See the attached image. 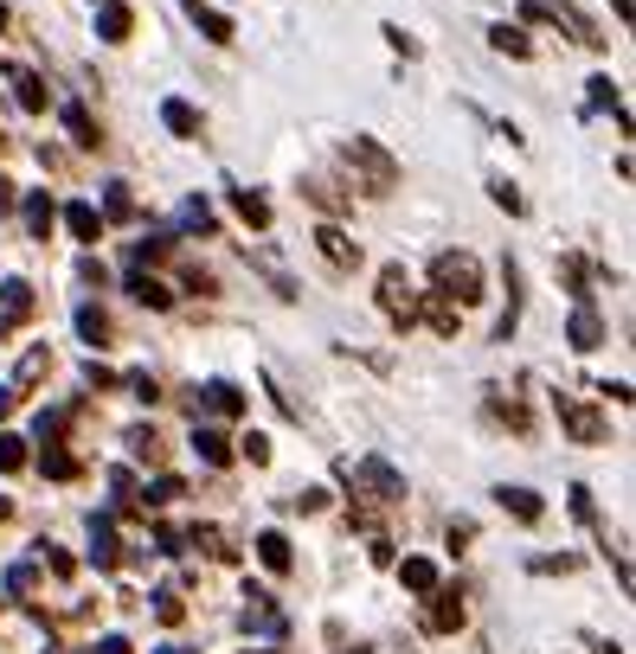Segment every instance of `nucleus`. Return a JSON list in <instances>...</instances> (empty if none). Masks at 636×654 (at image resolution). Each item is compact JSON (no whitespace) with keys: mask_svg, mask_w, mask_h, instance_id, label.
Here are the masks:
<instances>
[{"mask_svg":"<svg viewBox=\"0 0 636 654\" xmlns=\"http://www.w3.org/2000/svg\"><path fill=\"white\" fill-rule=\"evenodd\" d=\"M379 308H386L392 321H412V315H418V302H412V276H406L399 263H386V270H379Z\"/></svg>","mask_w":636,"mask_h":654,"instance_id":"20e7f679","label":"nucleus"},{"mask_svg":"<svg viewBox=\"0 0 636 654\" xmlns=\"http://www.w3.org/2000/svg\"><path fill=\"white\" fill-rule=\"evenodd\" d=\"M0 33H7V7H0Z\"/></svg>","mask_w":636,"mask_h":654,"instance_id":"864d4df0","label":"nucleus"},{"mask_svg":"<svg viewBox=\"0 0 636 654\" xmlns=\"http://www.w3.org/2000/svg\"><path fill=\"white\" fill-rule=\"evenodd\" d=\"M129 449H136L142 462H154V456H161V436H154L149 424H142V430H129Z\"/></svg>","mask_w":636,"mask_h":654,"instance_id":"e433bc0d","label":"nucleus"},{"mask_svg":"<svg viewBox=\"0 0 636 654\" xmlns=\"http://www.w3.org/2000/svg\"><path fill=\"white\" fill-rule=\"evenodd\" d=\"M424 315H431V327H438V334H456V308H450V295H438Z\"/></svg>","mask_w":636,"mask_h":654,"instance_id":"58836bf2","label":"nucleus"},{"mask_svg":"<svg viewBox=\"0 0 636 654\" xmlns=\"http://www.w3.org/2000/svg\"><path fill=\"white\" fill-rule=\"evenodd\" d=\"M104 193H110V199H104V218H129V212H136V199H129V186H122V181L104 186Z\"/></svg>","mask_w":636,"mask_h":654,"instance_id":"f704fd0d","label":"nucleus"},{"mask_svg":"<svg viewBox=\"0 0 636 654\" xmlns=\"http://www.w3.org/2000/svg\"><path fill=\"white\" fill-rule=\"evenodd\" d=\"M45 366H52V353H45V347H39V353H26V360H20V385H33Z\"/></svg>","mask_w":636,"mask_h":654,"instance_id":"a19ab883","label":"nucleus"},{"mask_svg":"<svg viewBox=\"0 0 636 654\" xmlns=\"http://www.w3.org/2000/svg\"><path fill=\"white\" fill-rule=\"evenodd\" d=\"M122 385H129V392H136V399H161V385H154V379H149V372H129V379H122Z\"/></svg>","mask_w":636,"mask_h":654,"instance_id":"79ce46f5","label":"nucleus"},{"mask_svg":"<svg viewBox=\"0 0 636 654\" xmlns=\"http://www.w3.org/2000/svg\"><path fill=\"white\" fill-rule=\"evenodd\" d=\"M599 654H624V648H611V642H604V648H599Z\"/></svg>","mask_w":636,"mask_h":654,"instance_id":"603ef678","label":"nucleus"},{"mask_svg":"<svg viewBox=\"0 0 636 654\" xmlns=\"http://www.w3.org/2000/svg\"><path fill=\"white\" fill-rule=\"evenodd\" d=\"M52 218H58V206H52L45 193H33V199H26V231H33V238H45V231H52Z\"/></svg>","mask_w":636,"mask_h":654,"instance_id":"c85d7f7f","label":"nucleus"},{"mask_svg":"<svg viewBox=\"0 0 636 654\" xmlns=\"http://www.w3.org/2000/svg\"><path fill=\"white\" fill-rule=\"evenodd\" d=\"M200 399H206L213 417H245V392H238L231 379H206V385H200Z\"/></svg>","mask_w":636,"mask_h":654,"instance_id":"9d476101","label":"nucleus"},{"mask_svg":"<svg viewBox=\"0 0 636 654\" xmlns=\"http://www.w3.org/2000/svg\"><path fill=\"white\" fill-rule=\"evenodd\" d=\"M161 122H168V135H181V142L200 135V109H193L187 97H168V103H161Z\"/></svg>","mask_w":636,"mask_h":654,"instance_id":"ddd939ff","label":"nucleus"},{"mask_svg":"<svg viewBox=\"0 0 636 654\" xmlns=\"http://www.w3.org/2000/svg\"><path fill=\"white\" fill-rule=\"evenodd\" d=\"M238 456H245L251 469H263V462H270V436H263V430H251L245 443H238Z\"/></svg>","mask_w":636,"mask_h":654,"instance_id":"473e14b6","label":"nucleus"},{"mask_svg":"<svg viewBox=\"0 0 636 654\" xmlns=\"http://www.w3.org/2000/svg\"><path fill=\"white\" fill-rule=\"evenodd\" d=\"M26 315H33V290H26L20 276H7V283H0V334H13Z\"/></svg>","mask_w":636,"mask_h":654,"instance_id":"0eeeda50","label":"nucleus"},{"mask_svg":"<svg viewBox=\"0 0 636 654\" xmlns=\"http://www.w3.org/2000/svg\"><path fill=\"white\" fill-rule=\"evenodd\" d=\"M39 469L52 475V481H72V475H77V462L65 456V449H58V443H45V456H39Z\"/></svg>","mask_w":636,"mask_h":654,"instance_id":"c756f323","label":"nucleus"},{"mask_svg":"<svg viewBox=\"0 0 636 654\" xmlns=\"http://www.w3.org/2000/svg\"><path fill=\"white\" fill-rule=\"evenodd\" d=\"M154 617H161V622H181V597H174V590H161V597H154Z\"/></svg>","mask_w":636,"mask_h":654,"instance_id":"37998d69","label":"nucleus"},{"mask_svg":"<svg viewBox=\"0 0 636 654\" xmlns=\"http://www.w3.org/2000/svg\"><path fill=\"white\" fill-rule=\"evenodd\" d=\"M0 212H13V186H7V174H0Z\"/></svg>","mask_w":636,"mask_h":654,"instance_id":"09e8293b","label":"nucleus"},{"mask_svg":"<svg viewBox=\"0 0 636 654\" xmlns=\"http://www.w3.org/2000/svg\"><path fill=\"white\" fill-rule=\"evenodd\" d=\"M65 129H72V142H77V148H97V122H90V109H84V103L65 109Z\"/></svg>","mask_w":636,"mask_h":654,"instance_id":"bb28decb","label":"nucleus"},{"mask_svg":"<svg viewBox=\"0 0 636 654\" xmlns=\"http://www.w3.org/2000/svg\"><path fill=\"white\" fill-rule=\"evenodd\" d=\"M341 481L354 488V501H374V508H399V501H406V475L392 469L386 456H360V462H347Z\"/></svg>","mask_w":636,"mask_h":654,"instance_id":"f257e3e1","label":"nucleus"},{"mask_svg":"<svg viewBox=\"0 0 636 654\" xmlns=\"http://www.w3.org/2000/svg\"><path fill=\"white\" fill-rule=\"evenodd\" d=\"M13 97H20V109H45V84H39L33 72H26V65H13Z\"/></svg>","mask_w":636,"mask_h":654,"instance_id":"b1692460","label":"nucleus"},{"mask_svg":"<svg viewBox=\"0 0 636 654\" xmlns=\"http://www.w3.org/2000/svg\"><path fill=\"white\" fill-rule=\"evenodd\" d=\"M560 424L579 436V443H604V417L585 399H560Z\"/></svg>","mask_w":636,"mask_h":654,"instance_id":"39448f33","label":"nucleus"},{"mask_svg":"<svg viewBox=\"0 0 636 654\" xmlns=\"http://www.w3.org/2000/svg\"><path fill=\"white\" fill-rule=\"evenodd\" d=\"M611 7H617V20H630V0H611Z\"/></svg>","mask_w":636,"mask_h":654,"instance_id":"3c124183","label":"nucleus"},{"mask_svg":"<svg viewBox=\"0 0 636 654\" xmlns=\"http://www.w3.org/2000/svg\"><path fill=\"white\" fill-rule=\"evenodd\" d=\"M181 225H187V231H200V238H213V231H219V218H213V206H206V199H187V206H181Z\"/></svg>","mask_w":636,"mask_h":654,"instance_id":"a878e982","label":"nucleus"},{"mask_svg":"<svg viewBox=\"0 0 636 654\" xmlns=\"http://www.w3.org/2000/svg\"><path fill=\"white\" fill-rule=\"evenodd\" d=\"M0 513H7V501H0Z\"/></svg>","mask_w":636,"mask_h":654,"instance_id":"5fc2aeb1","label":"nucleus"},{"mask_svg":"<svg viewBox=\"0 0 636 654\" xmlns=\"http://www.w3.org/2000/svg\"><path fill=\"white\" fill-rule=\"evenodd\" d=\"M347 654H360V648H347Z\"/></svg>","mask_w":636,"mask_h":654,"instance_id":"6e6d98bb","label":"nucleus"},{"mask_svg":"<svg viewBox=\"0 0 636 654\" xmlns=\"http://www.w3.org/2000/svg\"><path fill=\"white\" fill-rule=\"evenodd\" d=\"M399 578H406V590L431 597V590H438V565H431V558H406V565H399Z\"/></svg>","mask_w":636,"mask_h":654,"instance_id":"6ab92c4d","label":"nucleus"},{"mask_svg":"<svg viewBox=\"0 0 636 654\" xmlns=\"http://www.w3.org/2000/svg\"><path fill=\"white\" fill-rule=\"evenodd\" d=\"M193 545H206V558H231V552H225V539L213 533V526H193Z\"/></svg>","mask_w":636,"mask_h":654,"instance_id":"ea45409f","label":"nucleus"},{"mask_svg":"<svg viewBox=\"0 0 636 654\" xmlns=\"http://www.w3.org/2000/svg\"><path fill=\"white\" fill-rule=\"evenodd\" d=\"M39 558H45V565H52V571H58V578H72V558H65V552H58V545H39Z\"/></svg>","mask_w":636,"mask_h":654,"instance_id":"c03bdc74","label":"nucleus"},{"mask_svg":"<svg viewBox=\"0 0 636 654\" xmlns=\"http://www.w3.org/2000/svg\"><path fill=\"white\" fill-rule=\"evenodd\" d=\"M90 654H136V648H129L122 635H104V642H97V648H90Z\"/></svg>","mask_w":636,"mask_h":654,"instance_id":"de8ad7c7","label":"nucleus"},{"mask_svg":"<svg viewBox=\"0 0 636 654\" xmlns=\"http://www.w3.org/2000/svg\"><path fill=\"white\" fill-rule=\"evenodd\" d=\"M7 590H13V597H33V590H39V571H33V565H13V571H7Z\"/></svg>","mask_w":636,"mask_h":654,"instance_id":"c9c22d12","label":"nucleus"},{"mask_svg":"<svg viewBox=\"0 0 636 654\" xmlns=\"http://www.w3.org/2000/svg\"><path fill=\"white\" fill-rule=\"evenodd\" d=\"M488 45H495V52H508V58H533V39H527L521 26H508V20H502V26H488Z\"/></svg>","mask_w":636,"mask_h":654,"instance_id":"f3484780","label":"nucleus"},{"mask_svg":"<svg viewBox=\"0 0 636 654\" xmlns=\"http://www.w3.org/2000/svg\"><path fill=\"white\" fill-rule=\"evenodd\" d=\"M495 501H502V508L515 513V520H527V526H533V520H540V494H533V488H495Z\"/></svg>","mask_w":636,"mask_h":654,"instance_id":"dca6fc26","label":"nucleus"},{"mask_svg":"<svg viewBox=\"0 0 636 654\" xmlns=\"http://www.w3.org/2000/svg\"><path fill=\"white\" fill-rule=\"evenodd\" d=\"M302 193H309V199H315V206H322V212H328V218H335V212H347V199H341V193H335V186H328V181H309V186H302Z\"/></svg>","mask_w":636,"mask_h":654,"instance_id":"2f4dec72","label":"nucleus"},{"mask_svg":"<svg viewBox=\"0 0 636 654\" xmlns=\"http://www.w3.org/2000/svg\"><path fill=\"white\" fill-rule=\"evenodd\" d=\"M585 90H592V109H624V103H617V84H611V77H592Z\"/></svg>","mask_w":636,"mask_h":654,"instance_id":"4c0bfd02","label":"nucleus"},{"mask_svg":"<svg viewBox=\"0 0 636 654\" xmlns=\"http://www.w3.org/2000/svg\"><path fill=\"white\" fill-rule=\"evenodd\" d=\"M129 33H136V7H122V0H97V39L122 45Z\"/></svg>","mask_w":636,"mask_h":654,"instance_id":"1a4fd4ad","label":"nucleus"},{"mask_svg":"<svg viewBox=\"0 0 636 654\" xmlns=\"http://www.w3.org/2000/svg\"><path fill=\"white\" fill-rule=\"evenodd\" d=\"M129 295H136V302H142V308H174V295L161 290V283H154V276H129Z\"/></svg>","mask_w":636,"mask_h":654,"instance_id":"cd10ccee","label":"nucleus"},{"mask_svg":"<svg viewBox=\"0 0 636 654\" xmlns=\"http://www.w3.org/2000/svg\"><path fill=\"white\" fill-rule=\"evenodd\" d=\"M193 449H200L206 469H225V462H231V443H225V430H213V424H193Z\"/></svg>","mask_w":636,"mask_h":654,"instance_id":"4468645a","label":"nucleus"},{"mask_svg":"<svg viewBox=\"0 0 636 654\" xmlns=\"http://www.w3.org/2000/svg\"><path fill=\"white\" fill-rule=\"evenodd\" d=\"M488 199H495V206H502V212H515V218H521V212H527L521 186H508V181H488Z\"/></svg>","mask_w":636,"mask_h":654,"instance_id":"7c9ffc66","label":"nucleus"},{"mask_svg":"<svg viewBox=\"0 0 636 654\" xmlns=\"http://www.w3.org/2000/svg\"><path fill=\"white\" fill-rule=\"evenodd\" d=\"M565 340H572L579 353L604 347V321H599V308H592V302H579V308H572V321H565Z\"/></svg>","mask_w":636,"mask_h":654,"instance_id":"6e6552de","label":"nucleus"},{"mask_svg":"<svg viewBox=\"0 0 636 654\" xmlns=\"http://www.w3.org/2000/svg\"><path fill=\"white\" fill-rule=\"evenodd\" d=\"M187 13H193V26L213 39V45H231V20L225 13H213V7H200V0H187Z\"/></svg>","mask_w":636,"mask_h":654,"instance_id":"a211bd4d","label":"nucleus"},{"mask_svg":"<svg viewBox=\"0 0 636 654\" xmlns=\"http://www.w3.org/2000/svg\"><path fill=\"white\" fill-rule=\"evenodd\" d=\"M231 212L245 218V225H251V231H263V225H270V206H263L258 193H231Z\"/></svg>","mask_w":636,"mask_h":654,"instance_id":"393cba45","label":"nucleus"},{"mask_svg":"<svg viewBox=\"0 0 636 654\" xmlns=\"http://www.w3.org/2000/svg\"><path fill=\"white\" fill-rule=\"evenodd\" d=\"M258 565H263V571H277V578L297 565V552H290V539H283L277 526H270V533H258Z\"/></svg>","mask_w":636,"mask_h":654,"instance_id":"f8f14e48","label":"nucleus"},{"mask_svg":"<svg viewBox=\"0 0 636 654\" xmlns=\"http://www.w3.org/2000/svg\"><path fill=\"white\" fill-rule=\"evenodd\" d=\"M77 334H84L90 347H104V340H110V315H104L97 302H84V308H77Z\"/></svg>","mask_w":636,"mask_h":654,"instance_id":"412c9836","label":"nucleus"},{"mask_svg":"<svg viewBox=\"0 0 636 654\" xmlns=\"http://www.w3.org/2000/svg\"><path fill=\"white\" fill-rule=\"evenodd\" d=\"M84 379H90V385H97V392H104V385H116V372H110V366H97V360L84 366Z\"/></svg>","mask_w":636,"mask_h":654,"instance_id":"a18cd8bd","label":"nucleus"},{"mask_svg":"<svg viewBox=\"0 0 636 654\" xmlns=\"http://www.w3.org/2000/svg\"><path fill=\"white\" fill-rule=\"evenodd\" d=\"M315 251L328 257L335 270H354V263H360V244H347V231H341V225H322V231H315Z\"/></svg>","mask_w":636,"mask_h":654,"instance_id":"9b49d317","label":"nucleus"},{"mask_svg":"<svg viewBox=\"0 0 636 654\" xmlns=\"http://www.w3.org/2000/svg\"><path fill=\"white\" fill-rule=\"evenodd\" d=\"M431 283H438V295H450L456 308H470V302H483V263L470 251H438L431 257Z\"/></svg>","mask_w":636,"mask_h":654,"instance_id":"f03ea898","label":"nucleus"},{"mask_svg":"<svg viewBox=\"0 0 636 654\" xmlns=\"http://www.w3.org/2000/svg\"><path fill=\"white\" fill-rule=\"evenodd\" d=\"M7 411H13V392H7V385H0V417H7Z\"/></svg>","mask_w":636,"mask_h":654,"instance_id":"8fccbe9b","label":"nucleus"},{"mask_svg":"<svg viewBox=\"0 0 636 654\" xmlns=\"http://www.w3.org/2000/svg\"><path fill=\"white\" fill-rule=\"evenodd\" d=\"M431 635H450V629H456V622H463V603H456V597H438V590H431Z\"/></svg>","mask_w":636,"mask_h":654,"instance_id":"5701e85b","label":"nucleus"},{"mask_svg":"<svg viewBox=\"0 0 636 654\" xmlns=\"http://www.w3.org/2000/svg\"><path fill=\"white\" fill-rule=\"evenodd\" d=\"M245 629H251V635H283V629H290V617H283L263 590H251V597H245Z\"/></svg>","mask_w":636,"mask_h":654,"instance_id":"423d86ee","label":"nucleus"},{"mask_svg":"<svg viewBox=\"0 0 636 654\" xmlns=\"http://www.w3.org/2000/svg\"><path fill=\"white\" fill-rule=\"evenodd\" d=\"M154 545H161V552H181V545H187V533H174V526H161V533H154Z\"/></svg>","mask_w":636,"mask_h":654,"instance_id":"49530a36","label":"nucleus"},{"mask_svg":"<svg viewBox=\"0 0 636 654\" xmlns=\"http://www.w3.org/2000/svg\"><path fill=\"white\" fill-rule=\"evenodd\" d=\"M341 161H347V167L367 181V193H392V186H399V161H392V154L374 142V135H354V142L341 148Z\"/></svg>","mask_w":636,"mask_h":654,"instance_id":"7ed1b4c3","label":"nucleus"},{"mask_svg":"<svg viewBox=\"0 0 636 654\" xmlns=\"http://www.w3.org/2000/svg\"><path fill=\"white\" fill-rule=\"evenodd\" d=\"M90 545H97V565H116V513L90 520Z\"/></svg>","mask_w":636,"mask_h":654,"instance_id":"4be33fe9","label":"nucleus"},{"mask_svg":"<svg viewBox=\"0 0 636 654\" xmlns=\"http://www.w3.org/2000/svg\"><path fill=\"white\" fill-rule=\"evenodd\" d=\"M187 488H181V475H154L149 488H142V508H174Z\"/></svg>","mask_w":636,"mask_h":654,"instance_id":"aec40b11","label":"nucleus"},{"mask_svg":"<svg viewBox=\"0 0 636 654\" xmlns=\"http://www.w3.org/2000/svg\"><path fill=\"white\" fill-rule=\"evenodd\" d=\"M0 469H7V475L26 469V443H20V436H7V430H0Z\"/></svg>","mask_w":636,"mask_h":654,"instance_id":"72a5a7b5","label":"nucleus"},{"mask_svg":"<svg viewBox=\"0 0 636 654\" xmlns=\"http://www.w3.org/2000/svg\"><path fill=\"white\" fill-rule=\"evenodd\" d=\"M65 225H72V238H77V244H97V238H104V212H97L90 199H77L72 212H65Z\"/></svg>","mask_w":636,"mask_h":654,"instance_id":"2eb2a0df","label":"nucleus"}]
</instances>
